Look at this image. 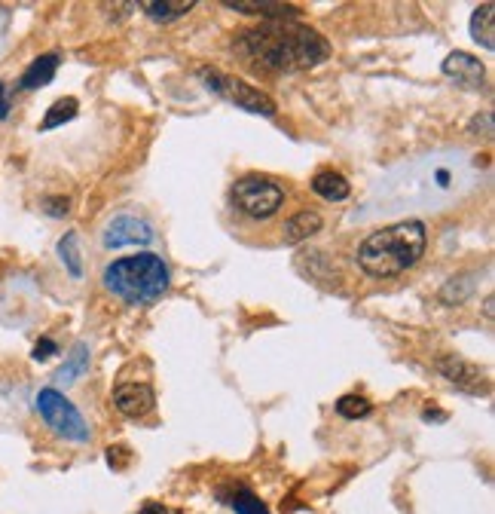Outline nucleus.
Segmentation results:
<instances>
[{
  "label": "nucleus",
  "mask_w": 495,
  "mask_h": 514,
  "mask_svg": "<svg viewBox=\"0 0 495 514\" xmlns=\"http://www.w3.org/2000/svg\"><path fill=\"white\" fill-rule=\"evenodd\" d=\"M236 53L266 71H309L330 59V43L300 19L260 22L236 37Z\"/></svg>",
  "instance_id": "f257e3e1"
},
{
  "label": "nucleus",
  "mask_w": 495,
  "mask_h": 514,
  "mask_svg": "<svg viewBox=\"0 0 495 514\" xmlns=\"http://www.w3.org/2000/svg\"><path fill=\"white\" fill-rule=\"evenodd\" d=\"M428 248V230L422 221L407 218L367 233L355 251V264L370 279H395L413 270Z\"/></svg>",
  "instance_id": "f03ea898"
},
{
  "label": "nucleus",
  "mask_w": 495,
  "mask_h": 514,
  "mask_svg": "<svg viewBox=\"0 0 495 514\" xmlns=\"http://www.w3.org/2000/svg\"><path fill=\"white\" fill-rule=\"evenodd\" d=\"M101 285L110 297H117L126 306H150L165 297L172 285V273L159 254L141 251L110 261L101 270Z\"/></svg>",
  "instance_id": "7ed1b4c3"
},
{
  "label": "nucleus",
  "mask_w": 495,
  "mask_h": 514,
  "mask_svg": "<svg viewBox=\"0 0 495 514\" xmlns=\"http://www.w3.org/2000/svg\"><path fill=\"white\" fill-rule=\"evenodd\" d=\"M285 187L282 181H275L269 175H242L233 187H230V202H233V209L248 218V221H257V224H266L272 221L275 215L282 212V205H285Z\"/></svg>",
  "instance_id": "20e7f679"
},
{
  "label": "nucleus",
  "mask_w": 495,
  "mask_h": 514,
  "mask_svg": "<svg viewBox=\"0 0 495 514\" xmlns=\"http://www.w3.org/2000/svg\"><path fill=\"white\" fill-rule=\"evenodd\" d=\"M37 414L43 417V423L71 444H89L92 441V432H89V423L83 420V414L77 410V404L71 398H65L59 389H40L37 392Z\"/></svg>",
  "instance_id": "39448f33"
},
{
  "label": "nucleus",
  "mask_w": 495,
  "mask_h": 514,
  "mask_svg": "<svg viewBox=\"0 0 495 514\" xmlns=\"http://www.w3.org/2000/svg\"><path fill=\"white\" fill-rule=\"evenodd\" d=\"M199 80L208 86V92L224 95L230 105H236V108H242L248 114H257V117H275V114H279L275 101L263 89L245 83L242 77L224 74V71H217V68H199Z\"/></svg>",
  "instance_id": "423d86ee"
},
{
  "label": "nucleus",
  "mask_w": 495,
  "mask_h": 514,
  "mask_svg": "<svg viewBox=\"0 0 495 514\" xmlns=\"http://www.w3.org/2000/svg\"><path fill=\"white\" fill-rule=\"evenodd\" d=\"M156 239V227L138 215V212H126L110 218L101 230V245L104 248H129V245H153Z\"/></svg>",
  "instance_id": "0eeeda50"
},
{
  "label": "nucleus",
  "mask_w": 495,
  "mask_h": 514,
  "mask_svg": "<svg viewBox=\"0 0 495 514\" xmlns=\"http://www.w3.org/2000/svg\"><path fill=\"white\" fill-rule=\"evenodd\" d=\"M437 374L444 377L447 383H453L459 392H468V395H486L489 392V374L480 371L477 365L465 362V358H453V355H444L434 362Z\"/></svg>",
  "instance_id": "6e6552de"
},
{
  "label": "nucleus",
  "mask_w": 495,
  "mask_h": 514,
  "mask_svg": "<svg viewBox=\"0 0 495 514\" xmlns=\"http://www.w3.org/2000/svg\"><path fill=\"white\" fill-rule=\"evenodd\" d=\"M114 407L126 420H144L156 410V392L150 383H120L114 389Z\"/></svg>",
  "instance_id": "1a4fd4ad"
},
{
  "label": "nucleus",
  "mask_w": 495,
  "mask_h": 514,
  "mask_svg": "<svg viewBox=\"0 0 495 514\" xmlns=\"http://www.w3.org/2000/svg\"><path fill=\"white\" fill-rule=\"evenodd\" d=\"M440 71H444L447 80H453L456 86L462 89H483L486 83V68L477 56L471 53H462V49H456V53H450L444 59V65H440Z\"/></svg>",
  "instance_id": "9d476101"
},
{
  "label": "nucleus",
  "mask_w": 495,
  "mask_h": 514,
  "mask_svg": "<svg viewBox=\"0 0 495 514\" xmlns=\"http://www.w3.org/2000/svg\"><path fill=\"white\" fill-rule=\"evenodd\" d=\"M224 7L233 10V13H242V16H251V19H263V22H294L300 19L303 13L291 4H254V0H224Z\"/></svg>",
  "instance_id": "9b49d317"
},
{
  "label": "nucleus",
  "mask_w": 495,
  "mask_h": 514,
  "mask_svg": "<svg viewBox=\"0 0 495 514\" xmlns=\"http://www.w3.org/2000/svg\"><path fill=\"white\" fill-rule=\"evenodd\" d=\"M59 65H62V56L59 53H43V56H37L25 68V74L19 77V89L22 92H34V89L49 86L55 80V71H59Z\"/></svg>",
  "instance_id": "f8f14e48"
},
{
  "label": "nucleus",
  "mask_w": 495,
  "mask_h": 514,
  "mask_svg": "<svg viewBox=\"0 0 495 514\" xmlns=\"http://www.w3.org/2000/svg\"><path fill=\"white\" fill-rule=\"evenodd\" d=\"M321 227H324L321 212H315V209H300V212H294V215L285 221L282 236H285L288 245H297V242H306L309 236H318Z\"/></svg>",
  "instance_id": "ddd939ff"
},
{
  "label": "nucleus",
  "mask_w": 495,
  "mask_h": 514,
  "mask_svg": "<svg viewBox=\"0 0 495 514\" xmlns=\"http://www.w3.org/2000/svg\"><path fill=\"white\" fill-rule=\"evenodd\" d=\"M309 187H312V193L321 196L324 202H346V199L352 196L349 178L340 175V172H334V169H321V172H315V178H312Z\"/></svg>",
  "instance_id": "4468645a"
},
{
  "label": "nucleus",
  "mask_w": 495,
  "mask_h": 514,
  "mask_svg": "<svg viewBox=\"0 0 495 514\" xmlns=\"http://www.w3.org/2000/svg\"><path fill=\"white\" fill-rule=\"evenodd\" d=\"M196 0H144L141 10L150 22H178L181 16L193 13Z\"/></svg>",
  "instance_id": "2eb2a0df"
},
{
  "label": "nucleus",
  "mask_w": 495,
  "mask_h": 514,
  "mask_svg": "<svg viewBox=\"0 0 495 514\" xmlns=\"http://www.w3.org/2000/svg\"><path fill=\"white\" fill-rule=\"evenodd\" d=\"M86 371H89V346H86V343H74L71 355L65 358V365H62L59 371H55V383L71 386V383H77Z\"/></svg>",
  "instance_id": "dca6fc26"
},
{
  "label": "nucleus",
  "mask_w": 495,
  "mask_h": 514,
  "mask_svg": "<svg viewBox=\"0 0 495 514\" xmlns=\"http://www.w3.org/2000/svg\"><path fill=\"white\" fill-rule=\"evenodd\" d=\"M495 7L492 4H483V7H477L474 10V16H471V37L477 40V43H483V49H495Z\"/></svg>",
  "instance_id": "f3484780"
},
{
  "label": "nucleus",
  "mask_w": 495,
  "mask_h": 514,
  "mask_svg": "<svg viewBox=\"0 0 495 514\" xmlns=\"http://www.w3.org/2000/svg\"><path fill=\"white\" fill-rule=\"evenodd\" d=\"M77 114H80V101H77L74 95H65V98H59V101H55V105L46 111V117H43L40 129H43V132H49V129H59V126L71 123Z\"/></svg>",
  "instance_id": "a211bd4d"
},
{
  "label": "nucleus",
  "mask_w": 495,
  "mask_h": 514,
  "mask_svg": "<svg viewBox=\"0 0 495 514\" xmlns=\"http://www.w3.org/2000/svg\"><path fill=\"white\" fill-rule=\"evenodd\" d=\"M59 257L65 270L71 273V279H83V251H80V233H65L59 239Z\"/></svg>",
  "instance_id": "6ab92c4d"
},
{
  "label": "nucleus",
  "mask_w": 495,
  "mask_h": 514,
  "mask_svg": "<svg viewBox=\"0 0 495 514\" xmlns=\"http://www.w3.org/2000/svg\"><path fill=\"white\" fill-rule=\"evenodd\" d=\"M220 499H224L236 514H269V508L260 502V496H254L248 487H236L233 493H217Z\"/></svg>",
  "instance_id": "aec40b11"
},
{
  "label": "nucleus",
  "mask_w": 495,
  "mask_h": 514,
  "mask_svg": "<svg viewBox=\"0 0 495 514\" xmlns=\"http://www.w3.org/2000/svg\"><path fill=\"white\" fill-rule=\"evenodd\" d=\"M337 414L343 417V420H364V417H370L373 414V404H370V398H364V395H340L337 398Z\"/></svg>",
  "instance_id": "412c9836"
},
{
  "label": "nucleus",
  "mask_w": 495,
  "mask_h": 514,
  "mask_svg": "<svg viewBox=\"0 0 495 514\" xmlns=\"http://www.w3.org/2000/svg\"><path fill=\"white\" fill-rule=\"evenodd\" d=\"M107 462H110V469L123 472V469H129V466H132V450H129V447H123V444L107 447Z\"/></svg>",
  "instance_id": "4be33fe9"
},
{
  "label": "nucleus",
  "mask_w": 495,
  "mask_h": 514,
  "mask_svg": "<svg viewBox=\"0 0 495 514\" xmlns=\"http://www.w3.org/2000/svg\"><path fill=\"white\" fill-rule=\"evenodd\" d=\"M43 209H46L49 218H65L68 209H71V199L68 196H46L43 199Z\"/></svg>",
  "instance_id": "5701e85b"
},
{
  "label": "nucleus",
  "mask_w": 495,
  "mask_h": 514,
  "mask_svg": "<svg viewBox=\"0 0 495 514\" xmlns=\"http://www.w3.org/2000/svg\"><path fill=\"white\" fill-rule=\"evenodd\" d=\"M55 352H59V346H55L49 337H43V340L34 346V362H46V358H49V355H55Z\"/></svg>",
  "instance_id": "b1692460"
},
{
  "label": "nucleus",
  "mask_w": 495,
  "mask_h": 514,
  "mask_svg": "<svg viewBox=\"0 0 495 514\" xmlns=\"http://www.w3.org/2000/svg\"><path fill=\"white\" fill-rule=\"evenodd\" d=\"M7 117H10V92L4 83H0V120H7Z\"/></svg>",
  "instance_id": "393cba45"
},
{
  "label": "nucleus",
  "mask_w": 495,
  "mask_h": 514,
  "mask_svg": "<svg viewBox=\"0 0 495 514\" xmlns=\"http://www.w3.org/2000/svg\"><path fill=\"white\" fill-rule=\"evenodd\" d=\"M138 514H169V508L159 505V502H144Z\"/></svg>",
  "instance_id": "a878e982"
},
{
  "label": "nucleus",
  "mask_w": 495,
  "mask_h": 514,
  "mask_svg": "<svg viewBox=\"0 0 495 514\" xmlns=\"http://www.w3.org/2000/svg\"><path fill=\"white\" fill-rule=\"evenodd\" d=\"M422 420H425V423H444V420H447V414H434V410H425Z\"/></svg>",
  "instance_id": "bb28decb"
},
{
  "label": "nucleus",
  "mask_w": 495,
  "mask_h": 514,
  "mask_svg": "<svg viewBox=\"0 0 495 514\" xmlns=\"http://www.w3.org/2000/svg\"><path fill=\"white\" fill-rule=\"evenodd\" d=\"M483 306H486V319H492V297H486V303H483Z\"/></svg>",
  "instance_id": "cd10ccee"
}]
</instances>
